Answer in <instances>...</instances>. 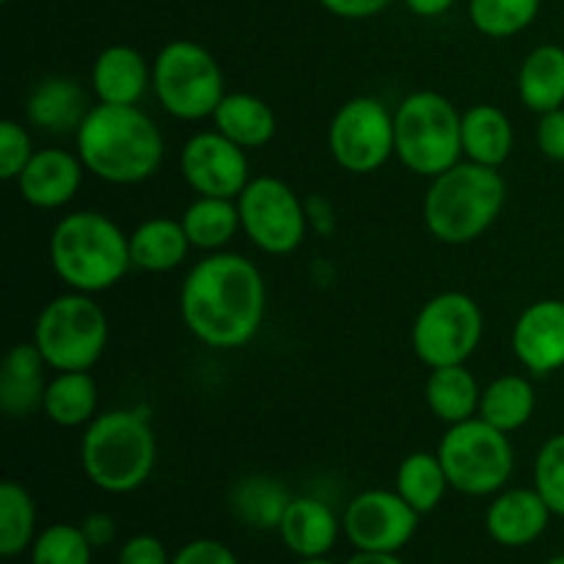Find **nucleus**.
<instances>
[{
  "instance_id": "f257e3e1",
  "label": "nucleus",
  "mask_w": 564,
  "mask_h": 564,
  "mask_svg": "<svg viewBox=\"0 0 564 564\" xmlns=\"http://www.w3.org/2000/svg\"><path fill=\"white\" fill-rule=\"evenodd\" d=\"M268 306L264 279L251 259L213 251L187 273L180 312L187 330L215 350H237L259 334Z\"/></svg>"
},
{
  "instance_id": "f03ea898",
  "label": "nucleus",
  "mask_w": 564,
  "mask_h": 564,
  "mask_svg": "<svg viewBox=\"0 0 564 564\" xmlns=\"http://www.w3.org/2000/svg\"><path fill=\"white\" fill-rule=\"evenodd\" d=\"M77 158L110 185H138L160 171L165 141L138 105H94L75 130Z\"/></svg>"
},
{
  "instance_id": "7ed1b4c3",
  "label": "nucleus",
  "mask_w": 564,
  "mask_h": 564,
  "mask_svg": "<svg viewBox=\"0 0 564 564\" xmlns=\"http://www.w3.org/2000/svg\"><path fill=\"white\" fill-rule=\"evenodd\" d=\"M50 264L72 292L97 295L119 284L130 270V235L102 213H69L50 235Z\"/></svg>"
},
{
  "instance_id": "20e7f679",
  "label": "nucleus",
  "mask_w": 564,
  "mask_h": 564,
  "mask_svg": "<svg viewBox=\"0 0 564 564\" xmlns=\"http://www.w3.org/2000/svg\"><path fill=\"white\" fill-rule=\"evenodd\" d=\"M158 463V438L147 413L108 411L86 424L80 438V466L88 482L124 496L149 482Z\"/></svg>"
},
{
  "instance_id": "39448f33",
  "label": "nucleus",
  "mask_w": 564,
  "mask_h": 564,
  "mask_svg": "<svg viewBox=\"0 0 564 564\" xmlns=\"http://www.w3.org/2000/svg\"><path fill=\"white\" fill-rule=\"evenodd\" d=\"M507 202V182L499 169L457 163L438 174L424 196V224L435 240L466 246L482 237Z\"/></svg>"
},
{
  "instance_id": "423d86ee",
  "label": "nucleus",
  "mask_w": 564,
  "mask_h": 564,
  "mask_svg": "<svg viewBox=\"0 0 564 564\" xmlns=\"http://www.w3.org/2000/svg\"><path fill=\"white\" fill-rule=\"evenodd\" d=\"M397 158L408 171L435 180L463 158V116L438 91H416L394 113Z\"/></svg>"
},
{
  "instance_id": "0eeeda50",
  "label": "nucleus",
  "mask_w": 564,
  "mask_h": 564,
  "mask_svg": "<svg viewBox=\"0 0 564 564\" xmlns=\"http://www.w3.org/2000/svg\"><path fill=\"white\" fill-rule=\"evenodd\" d=\"M110 325L86 292H66L44 303L33 325V345L55 372H88L108 347Z\"/></svg>"
},
{
  "instance_id": "6e6552de",
  "label": "nucleus",
  "mask_w": 564,
  "mask_h": 564,
  "mask_svg": "<svg viewBox=\"0 0 564 564\" xmlns=\"http://www.w3.org/2000/svg\"><path fill=\"white\" fill-rule=\"evenodd\" d=\"M152 88L165 113L182 121L207 119L226 97L220 64L191 39H176L160 50L152 66Z\"/></svg>"
},
{
  "instance_id": "1a4fd4ad",
  "label": "nucleus",
  "mask_w": 564,
  "mask_h": 564,
  "mask_svg": "<svg viewBox=\"0 0 564 564\" xmlns=\"http://www.w3.org/2000/svg\"><path fill=\"white\" fill-rule=\"evenodd\" d=\"M435 455L441 457L449 488L477 499L501 494L516 468V452L507 433L479 416L449 424Z\"/></svg>"
},
{
  "instance_id": "9d476101",
  "label": "nucleus",
  "mask_w": 564,
  "mask_h": 564,
  "mask_svg": "<svg viewBox=\"0 0 564 564\" xmlns=\"http://www.w3.org/2000/svg\"><path fill=\"white\" fill-rule=\"evenodd\" d=\"M482 308L474 297L463 292H441L416 314L411 330L413 352L430 369L466 364L482 341Z\"/></svg>"
},
{
  "instance_id": "9b49d317",
  "label": "nucleus",
  "mask_w": 564,
  "mask_h": 564,
  "mask_svg": "<svg viewBox=\"0 0 564 564\" xmlns=\"http://www.w3.org/2000/svg\"><path fill=\"white\" fill-rule=\"evenodd\" d=\"M248 240L270 257H286L306 237V209L297 193L279 176H257L237 198Z\"/></svg>"
},
{
  "instance_id": "f8f14e48",
  "label": "nucleus",
  "mask_w": 564,
  "mask_h": 564,
  "mask_svg": "<svg viewBox=\"0 0 564 564\" xmlns=\"http://www.w3.org/2000/svg\"><path fill=\"white\" fill-rule=\"evenodd\" d=\"M328 147L345 171L375 174L397 154L394 113L375 97L347 99L328 127Z\"/></svg>"
},
{
  "instance_id": "ddd939ff",
  "label": "nucleus",
  "mask_w": 564,
  "mask_h": 564,
  "mask_svg": "<svg viewBox=\"0 0 564 564\" xmlns=\"http://www.w3.org/2000/svg\"><path fill=\"white\" fill-rule=\"evenodd\" d=\"M419 518L397 490H364L347 505L341 532L356 551L400 554L416 534Z\"/></svg>"
},
{
  "instance_id": "4468645a",
  "label": "nucleus",
  "mask_w": 564,
  "mask_h": 564,
  "mask_svg": "<svg viewBox=\"0 0 564 564\" xmlns=\"http://www.w3.org/2000/svg\"><path fill=\"white\" fill-rule=\"evenodd\" d=\"M180 169L196 196L235 198L237 202L251 182L246 149L231 143L218 130L196 132L193 138H187L180 154Z\"/></svg>"
},
{
  "instance_id": "2eb2a0df",
  "label": "nucleus",
  "mask_w": 564,
  "mask_h": 564,
  "mask_svg": "<svg viewBox=\"0 0 564 564\" xmlns=\"http://www.w3.org/2000/svg\"><path fill=\"white\" fill-rule=\"evenodd\" d=\"M516 358L532 375H551L564 367V301L545 297L521 312L512 328Z\"/></svg>"
},
{
  "instance_id": "dca6fc26",
  "label": "nucleus",
  "mask_w": 564,
  "mask_h": 564,
  "mask_svg": "<svg viewBox=\"0 0 564 564\" xmlns=\"http://www.w3.org/2000/svg\"><path fill=\"white\" fill-rule=\"evenodd\" d=\"M83 160L66 149H39L22 169L17 187L36 209L66 207L83 185Z\"/></svg>"
},
{
  "instance_id": "f3484780",
  "label": "nucleus",
  "mask_w": 564,
  "mask_h": 564,
  "mask_svg": "<svg viewBox=\"0 0 564 564\" xmlns=\"http://www.w3.org/2000/svg\"><path fill=\"white\" fill-rule=\"evenodd\" d=\"M554 512L534 488H512L496 494L485 512V529L505 549H523L538 543L549 529Z\"/></svg>"
},
{
  "instance_id": "a211bd4d",
  "label": "nucleus",
  "mask_w": 564,
  "mask_h": 564,
  "mask_svg": "<svg viewBox=\"0 0 564 564\" xmlns=\"http://www.w3.org/2000/svg\"><path fill=\"white\" fill-rule=\"evenodd\" d=\"M152 86L147 58L130 44H110L91 66V88L105 105H138Z\"/></svg>"
},
{
  "instance_id": "6ab92c4d",
  "label": "nucleus",
  "mask_w": 564,
  "mask_h": 564,
  "mask_svg": "<svg viewBox=\"0 0 564 564\" xmlns=\"http://www.w3.org/2000/svg\"><path fill=\"white\" fill-rule=\"evenodd\" d=\"M341 532V521L334 516L325 501L312 496H297L290 501L284 518H281V543L297 556V560H312V556H328Z\"/></svg>"
},
{
  "instance_id": "aec40b11",
  "label": "nucleus",
  "mask_w": 564,
  "mask_h": 564,
  "mask_svg": "<svg viewBox=\"0 0 564 564\" xmlns=\"http://www.w3.org/2000/svg\"><path fill=\"white\" fill-rule=\"evenodd\" d=\"M44 367L47 361L33 341L11 347L0 369V408L6 416L25 419L42 408L47 391Z\"/></svg>"
},
{
  "instance_id": "412c9836",
  "label": "nucleus",
  "mask_w": 564,
  "mask_h": 564,
  "mask_svg": "<svg viewBox=\"0 0 564 564\" xmlns=\"http://www.w3.org/2000/svg\"><path fill=\"white\" fill-rule=\"evenodd\" d=\"M518 97L534 113H551L564 105V47L540 44L518 69Z\"/></svg>"
},
{
  "instance_id": "4be33fe9",
  "label": "nucleus",
  "mask_w": 564,
  "mask_h": 564,
  "mask_svg": "<svg viewBox=\"0 0 564 564\" xmlns=\"http://www.w3.org/2000/svg\"><path fill=\"white\" fill-rule=\"evenodd\" d=\"M215 130L240 149H262L275 135V113L257 94H226L213 113Z\"/></svg>"
},
{
  "instance_id": "5701e85b",
  "label": "nucleus",
  "mask_w": 564,
  "mask_h": 564,
  "mask_svg": "<svg viewBox=\"0 0 564 564\" xmlns=\"http://www.w3.org/2000/svg\"><path fill=\"white\" fill-rule=\"evenodd\" d=\"M512 121L496 105H474L463 113V154L471 163L501 169L512 152Z\"/></svg>"
},
{
  "instance_id": "b1692460",
  "label": "nucleus",
  "mask_w": 564,
  "mask_h": 564,
  "mask_svg": "<svg viewBox=\"0 0 564 564\" xmlns=\"http://www.w3.org/2000/svg\"><path fill=\"white\" fill-rule=\"evenodd\" d=\"M424 397H427L430 413L438 422L460 424L479 416L482 389H479L477 378L466 369V364H452V367H438L430 372Z\"/></svg>"
},
{
  "instance_id": "393cba45",
  "label": "nucleus",
  "mask_w": 564,
  "mask_h": 564,
  "mask_svg": "<svg viewBox=\"0 0 564 564\" xmlns=\"http://www.w3.org/2000/svg\"><path fill=\"white\" fill-rule=\"evenodd\" d=\"M191 248L185 226L174 218H149L130 235L132 264L147 273H169L185 262Z\"/></svg>"
},
{
  "instance_id": "a878e982",
  "label": "nucleus",
  "mask_w": 564,
  "mask_h": 564,
  "mask_svg": "<svg viewBox=\"0 0 564 564\" xmlns=\"http://www.w3.org/2000/svg\"><path fill=\"white\" fill-rule=\"evenodd\" d=\"M88 110L91 108H86V91L69 77L42 80L28 99V119L47 132L77 130Z\"/></svg>"
},
{
  "instance_id": "bb28decb",
  "label": "nucleus",
  "mask_w": 564,
  "mask_h": 564,
  "mask_svg": "<svg viewBox=\"0 0 564 564\" xmlns=\"http://www.w3.org/2000/svg\"><path fill=\"white\" fill-rule=\"evenodd\" d=\"M99 391L88 372H55L44 391L42 411L58 427H86L97 416Z\"/></svg>"
},
{
  "instance_id": "cd10ccee",
  "label": "nucleus",
  "mask_w": 564,
  "mask_h": 564,
  "mask_svg": "<svg viewBox=\"0 0 564 564\" xmlns=\"http://www.w3.org/2000/svg\"><path fill=\"white\" fill-rule=\"evenodd\" d=\"M182 226H185V235L193 248L220 251L242 229L240 207L235 198L196 196V202L182 215Z\"/></svg>"
},
{
  "instance_id": "c85d7f7f",
  "label": "nucleus",
  "mask_w": 564,
  "mask_h": 564,
  "mask_svg": "<svg viewBox=\"0 0 564 564\" xmlns=\"http://www.w3.org/2000/svg\"><path fill=\"white\" fill-rule=\"evenodd\" d=\"M534 405H538V400H534V389L529 378H523V375H501L482 391L479 419L510 435L532 419Z\"/></svg>"
},
{
  "instance_id": "c756f323",
  "label": "nucleus",
  "mask_w": 564,
  "mask_h": 564,
  "mask_svg": "<svg viewBox=\"0 0 564 564\" xmlns=\"http://www.w3.org/2000/svg\"><path fill=\"white\" fill-rule=\"evenodd\" d=\"M446 490H449V479H446L444 466H441L438 455L430 452H413L397 468V494L419 512L427 516L435 507L444 501Z\"/></svg>"
},
{
  "instance_id": "7c9ffc66",
  "label": "nucleus",
  "mask_w": 564,
  "mask_h": 564,
  "mask_svg": "<svg viewBox=\"0 0 564 564\" xmlns=\"http://www.w3.org/2000/svg\"><path fill=\"white\" fill-rule=\"evenodd\" d=\"M36 505L33 496L14 479L0 485V554L3 560L31 551L36 540Z\"/></svg>"
},
{
  "instance_id": "2f4dec72",
  "label": "nucleus",
  "mask_w": 564,
  "mask_h": 564,
  "mask_svg": "<svg viewBox=\"0 0 564 564\" xmlns=\"http://www.w3.org/2000/svg\"><path fill=\"white\" fill-rule=\"evenodd\" d=\"M290 501L286 488L275 479L248 477L246 482L237 485L231 496V510L251 529H279Z\"/></svg>"
},
{
  "instance_id": "473e14b6",
  "label": "nucleus",
  "mask_w": 564,
  "mask_h": 564,
  "mask_svg": "<svg viewBox=\"0 0 564 564\" xmlns=\"http://www.w3.org/2000/svg\"><path fill=\"white\" fill-rule=\"evenodd\" d=\"M540 14V0H468L474 28L490 39H510L527 31Z\"/></svg>"
},
{
  "instance_id": "72a5a7b5",
  "label": "nucleus",
  "mask_w": 564,
  "mask_h": 564,
  "mask_svg": "<svg viewBox=\"0 0 564 564\" xmlns=\"http://www.w3.org/2000/svg\"><path fill=\"white\" fill-rule=\"evenodd\" d=\"M91 554L94 545L80 527L53 523L33 540L31 564H91Z\"/></svg>"
},
{
  "instance_id": "f704fd0d",
  "label": "nucleus",
  "mask_w": 564,
  "mask_h": 564,
  "mask_svg": "<svg viewBox=\"0 0 564 564\" xmlns=\"http://www.w3.org/2000/svg\"><path fill=\"white\" fill-rule=\"evenodd\" d=\"M534 490L556 518H564V433L540 446L534 460Z\"/></svg>"
},
{
  "instance_id": "c9c22d12",
  "label": "nucleus",
  "mask_w": 564,
  "mask_h": 564,
  "mask_svg": "<svg viewBox=\"0 0 564 564\" xmlns=\"http://www.w3.org/2000/svg\"><path fill=\"white\" fill-rule=\"evenodd\" d=\"M33 158V143L25 127L14 119L0 121V176L20 180L22 169Z\"/></svg>"
},
{
  "instance_id": "e433bc0d",
  "label": "nucleus",
  "mask_w": 564,
  "mask_h": 564,
  "mask_svg": "<svg viewBox=\"0 0 564 564\" xmlns=\"http://www.w3.org/2000/svg\"><path fill=\"white\" fill-rule=\"evenodd\" d=\"M174 556H169L165 545L154 534H135L119 549L116 564H171Z\"/></svg>"
},
{
  "instance_id": "4c0bfd02",
  "label": "nucleus",
  "mask_w": 564,
  "mask_h": 564,
  "mask_svg": "<svg viewBox=\"0 0 564 564\" xmlns=\"http://www.w3.org/2000/svg\"><path fill=\"white\" fill-rule=\"evenodd\" d=\"M171 564H240L235 551L229 545L218 543V540H193V543L182 545Z\"/></svg>"
},
{
  "instance_id": "58836bf2",
  "label": "nucleus",
  "mask_w": 564,
  "mask_h": 564,
  "mask_svg": "<svg viewBox=\"0 0 564 564\" xmlns=\"http://www.w3.org/2000/svg\"><path fill=\"white\" fill-rule=\"evenodd\" d=\"M538 147L549 160L564 163V108L543 113L538 124Z\"/></svg>"
},
{
  "instance_id": "ea45409f",
  "label": "nucleus",
  "mask_w": 564,
  "mask_h": 564,
  "mask_svg": "<svg viewBox=\"0 0 564 564\" xmlns=\"http://www.w3.org/2000/svg\"><path fill=\"white\" fill-rule=\"evenodd\" d=\"M389 3L391 0H319L323 9L341 17V20H367V17L380 14Z\"/></svg>"
},
{
  "instance_id": "a19ab883",
  "label": "nucleus",
  "mask_w": 564,
  "mask_h": 564,
  "mask_svg": "<svg viewBox=\"0 0 564 564\" xmlns=\"http://www.w3.org/2000/svg\"><path fill=\"white\" fill-rule=\"evenodd\" d=\"M80 529L86 532L88 543H91L94 549H105V545L113 543L116 538V521L110 516H105V512H91L88 518H83Z\"/></svg>"
},
{
  "instance_id": "79ce46f5",
  "label": "nucleus",
  "mask_w": 564,
  "mask_h": 564,
  "mask_svg": "<svg viewBox=\"0 0 564 564\" xmlns=\"http://www.w3.org/2000/svg\"><path fill=\"white\" fill-rule=\"evenodd\" d=\"M457 0H405L408 9L416 17H441L455 6Z\"/></svg>"
},
{
  "instance_id": "37998d69",
  "label": "nucleus",
  "mask_w": 564,
  "mask_h": 564,
  "mask_svg": "<svg viewBox=\"0 0 564 564\" xmlns=\"http://www.w3.org/2000/svg\"><path fill=\"white\" fill-rule=\"evenodd\" d=\"M345 564H405L397 554H380V551H356Z\"/></svg>"
},
{
  "instance_id": "c03bdc74",
  "label": "nucleus",
  "mask_w": 564,
  "mask_h": 564,
  "mask_svg": "<svg viewBox=\"0 0 564 564\" xmlns=\"http://www.w3.org/2000/svg\"><path fill=\"white\" fill-rule=\"evenodd\" d=\"M297 564H336V562L325 560V556H312V560H301Z\"/></svg>"
},
{
  "instance_id": "a18cd8bd",
  "label": "nucleus",
  "mask_w": 564,
  "mask_h": 564,
  "mask_svg": "<svg viewBox=\"0 0 564 564\" xmlns=\"http://www.w3.org/2000/svg\"><path fill=\"white\" fill-rule=\"evenodd\" d=\"M545 564H564V554H556L554 560H549Z\"/></svg>"
},
{
  "instance_id": "49530a36",
  "label": "nucleus",
  "mask_w": 564,
  "mask_h": 564,
  "mask_svg": "<svg viewBox=\"0 0 564 564\" xmlns=\"http://www.w3.org/2000/svg\"><path fill=\"white\" fill-rule=\"evenodd\" d=\"M3 3H11V0H3Z\"/></svg>"
}]
</instances>
